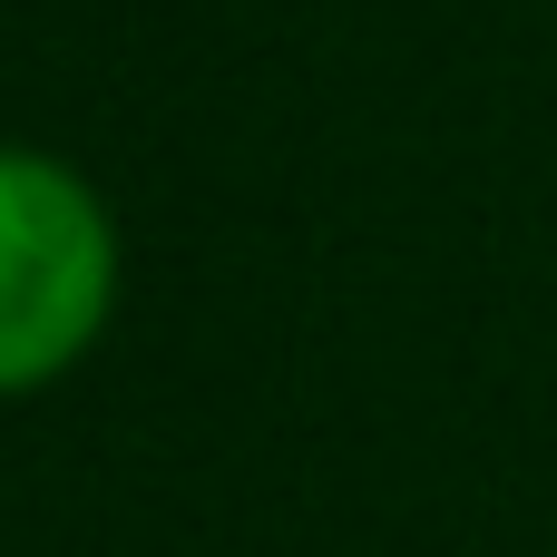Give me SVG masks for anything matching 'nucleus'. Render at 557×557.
Listing matches in <instances>:
<instances>
[{
    "instance_id": "1",
    "label": "nucleus",
    "mask_w": 557,
    "mask_h": 557,
    "mask_svg": "<svg viewBox=\"0 0 557 557\" xmlns=\"http://www.w3.org/2000/svg\"><path fill=\"white\" fill-rule=\"evenodd\" d=\"M117 304V225L49 147H0V401L49 392Z\"/></svg>"
}]
</instances>
